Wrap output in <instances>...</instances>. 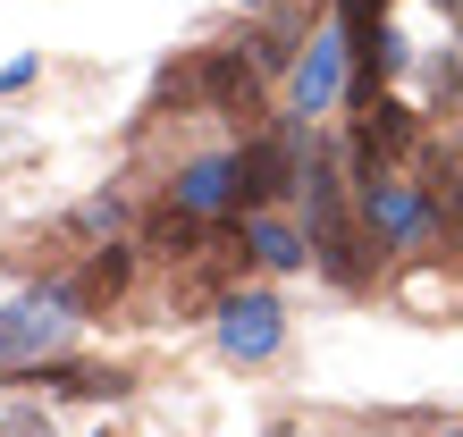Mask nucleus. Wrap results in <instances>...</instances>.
Wrapping results in <instances>:
<instances>
[{"mask_svg":"<svg viewBox=\"0 0 463 437\" xmlns=\"http://www.w3.org/2000/svg\"><path fill=\"white\" fill-rule=\"evenodd\" d=\"M76 320H85V303H76L68 278H43L34 294H17L9 311H0V370H25V362H51V353H68Z\"/></svg>","mask_w":463,"mask_h":437,"instance_id":"obj_1","label":"nucleus"},{"mask_svg":"<svg viewBox=\"0 0 463 437\" xmlns=\"http://www.w3.org/2000/svg\"><path fill=\"white\" fill-rule=\"evenodd\" d=\"M236 236H244V253H253L261 269H304L312 261V236L287 228L279 210H236Z\"/></svg>","mask_w":463,"mask_h":437,"instance_id":"obj_7","label":"nucleus"},{"mask_svg":"<svg viewBox=\"0 0 463 437\" xmlns=\"http://www.w3.org/2000/svg\"><path fill=\"white\" fill-rule=\"evenodd\" d=\"M169 202H185L194 218H236V152H211L194 169H177Z\"/></svg>","mask_w":463,"mask_h":437,"instance_id":"obj_6","label":"nucleus"},{"mask_svg":"<svg viewBox=\"0 0 463 437\" xmlns=\"http://www.w3.org/2000/svg\"><path fill=\"white\" fill-rule=\"evenodd\" d=\"M17 387H51V395H85V404H118L127 395V370H101V362H68V353H51V362H25L9 370Z\"/></svg>","mask_w":463,"mask_h":437,"instance_id":"obj_5","label":"nucleus"},{"mask_svg":"<svg viewBox=\"0 0 463 437\" xmlns=\"http://www.w3.org/2000/svg\"><path fill=\"white\" fill-rule=\"evenodd\" d=\"M203 228H211V218H194V210H185V202H169V210H160L152 218V244H160V253H194V244H203Z\"/></svg>","mask_w":463,"mask_h":437,"instance_id":"obj_9","label":"nucleus"},{"mask_svg":"<svg viewBox=\"0 0 463 437\" xmlns=\"http://www.w3.org/2000/svg\"><path fill=\"white\" fill-rule=\"evenodd\" d=\"M345 76H354V34H345V17H329V25L304 42V60L287 68L295 118H320V109H337V101H345Z\"/></svg>","mask_w":463,"mask_h":437,"instance_id":"obj_3","label":"nucleus"},{"mask_svg":"<svg viewBox=\"0 0 463 437\" xmlns=\"http://www.w3.org/2000/svg\"><path fill=\"white\" fill-rule=\"evenodd\" d=\"M68 228H76V236H118V228H127V202H118V194H93V202H76Z\"/></svg>","mask_w":463,"mask_h":437,"instance_id":"obj_10","label":"nucleus"},{"mask_svg":"<svg viewBox=\"0 0 463 437\" xmlns=\"http://www.w3.org/2000/svg\"><path fill=\"white\" fill-rule=\"evenodd\" d=\"M0 437H51V421H43V413H25V404H17V413L0 421Z\"/></svg>","mask_w":463,"mask_h":437,"instance_id":"obj_11","label":"nucleus"},{"mask_svg":"<svg viewBox=\"0 0 463 437\" xmlns=\"http://www.w3.org/2000/svg\"><path fill=\"white\" fill-rule=\"evenodd\" d=\"M304 169H312L304 118H279L269 135H253V144L236 152V210H269V202L304 194Z\"/></svg>","mask_w":463,"mask_h":437,"instance_id":"obj_2","label":"nucleus"},{"mask_svg":"<svg viewBox=\"0 0 463 437\" xmlns=\"http://www.w3.org/2000/svg\"><path fill=\"white\" fill-rule=\"evenodd\" d=\"M447 437H463V429H447Z\"/></svg>","mask_w":463,"mask_h":437,"instance_id":"obj_13","label":"nucleus"},{"mask_svg":"<svg viewBox=\"0 0 463 437\" xmlns=\"http://www.w3.org/2000/svg\"><path fill=\"white\" fill-rule=\"evenodd\" d=\"M287 345V311H279V294H261V286H244L220 303V353L228 362H269V353Z\"/></svg>","mask_w":463,"mask_h":437,"instance_id":"obj_4","label":"nucleus"},{"mask_svg":"<svg viewBox=\"0 0 463 437\" xmlns=\"http://www.w3.org/2000/svg\"><path fill=\"white\" fill-rule=\"evenodd\" d=\"M17 85H34V60H9V68H0V93H17Z\"/></svg>","mask_w":463,"mask_h":437,"instance_id":"obj_12","label":"nucleus"},{"mask_svg":"<svg viewBox=\"0 0 463 437\" xmlns=\"http://www.w3.org/2000/svg\"><path fill=\"white\" fill-rule=\"evenodd\" d=\"M127 278H135V253H127V244H101L68 286H76V303H85V320H93L101 303H118V294H127Z\"/></svg>","mask_w":463,"mask_h":437,"instance_id":"obj_8","label":"nucleus"}]
</instances>
